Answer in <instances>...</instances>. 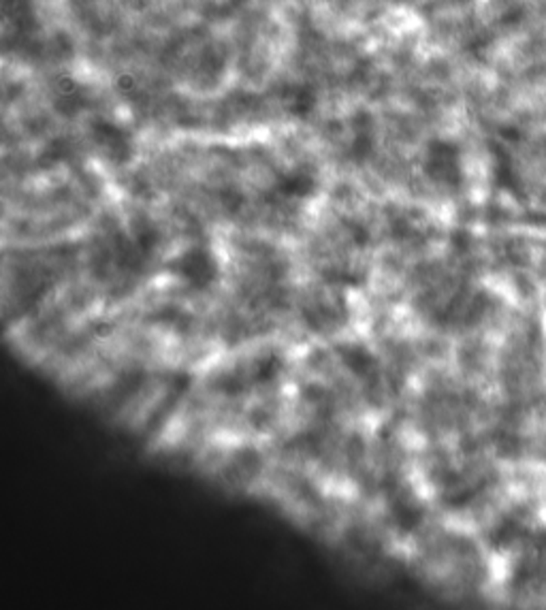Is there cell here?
<instances>
[{
	"instance_id": "obj_2",
	"label": "cell",
	"mask_w": 546,
	"mask_h": 610,
	"mask_svg": "<svg viewBox=\"0 0 546 610\" xmlns=\"http://www.w3.org/2000/svg\"><path fill=\"white\" fill-rule=\"evenodd\" d=\"M424 173L438 184L454 186L461 178L457 148L446 141H432L424 156Z\"/></svg>"
},
{
	"instance_id": "obj_4",
	"label": "cell",
	"mask_w": 546,
	"mask_h": 610,
	"mask_svg": "<svg viewBox=\"0 0 546 610\" xmlns=\"http://www.w3.org/2000/svg\"><path fill=\"white\" fill-rule=\"evenodd\" d=\"M317 189H318L317 175L306 167H297L278 179V192H280L284 198H293V201H301V198L312 197Z\"/></svg>"
},
{
	"instance_id": "obj_1",
	"label": "cell",
	"mask_w": 546,
	"mask_h": 610,
	"mask_svg": "<svg viewBox=\"0 0 546 610\" xmlns=\"http://www.w3.org/2000/svg\"><path fill=\"white\" fill-rule=\"evenodd\" d=\"M169 271L178 276L192 291H208L220 277V263L214 252L205 246H192L173 258Z\"/></svg>"
},
{
	"instance_id": "obj_6",
	"label": "cell",
	"mask_w": 546,
	"mask_h": 610,
	"mask_svg": "<svg viewBox=\"0 0 546 610\" xmlns=\"http://www.w3.org/2000/svg\"><path fill=\"white\" fill-rule=\"evenodd\" d=\"M282 367H284V361L276 353L260 356V359L257 361V365H254V373H252L254 382H258V384L273 382V380L280 376Z\"/></svg>"
},
{
	"instance_id": "obj_5",
	"label": "cell",
	"mask_w": 546,
	"mask_h": 610,
	"mask_svg": "<svg viewBox=\"0 0 546 610\" xmlns=\"http://www.w3.org/2000/svg\"><path fill=\"white\" fill-rule=\"evenodd\" d=\"M339 356H342L344 365L348 367L355 376L361 378H369L375 372V356L369 353L366 346H359V344H346L337 350Z\"/></svg>"
},
{
	"instance_id": "obj_3",
	"label": "cell",
	"mask_w": 546,
	"mask_h": 610,
	"mask_svg": "<svg viewBox=\"0 0 546 610\" xmlns=\"http://www.w3.org/2000/svg\"><path fill=\"white\" fill-rule=\"evenodd\" d=\"M93 135H94V141L99 143V148L112 160L126 162L131 159V154H132L131 139L122 129H118V126H113L109 122H99V124H94Z\"/></svg>"
}]
</instances>
